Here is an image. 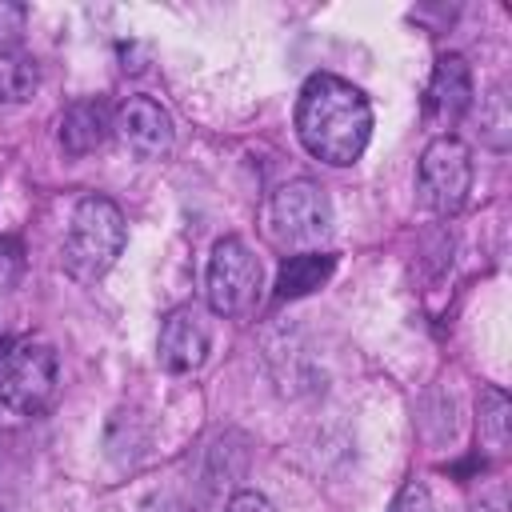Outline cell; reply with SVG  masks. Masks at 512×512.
Wrapping results in <instances>:
<instances>
[{
	"mask_svg": "<svg viewBox=\"0 0 512 512\" xmlns=\"http://www.w3.org/2000/svg\"><path fill=\"white\" fill-rule=\"evenodd\" d=\"M388 512H436L428 484H424V480H408V484L396 492V500L388 504Z\"/></svg>",
	"mask_w": 512,
	"mask_h": 512,
	"instance_id": "2e32d148",
	"label": "cell"
},
{
	"mask_svg": "<svg viewBox=\"0 0 512 512\" xmlns=\"http://www.w3.org/2000/svg\"><path fill=\"white\" fill-rule=\"evenodd\" d=\"M416 192L440 216H452L464 208V200L472 192V152L460 136L448 132V136L428 140V148L420 152V164H416Z\"/></svg>",
	"mask_w": 512,
	"mask_h": 512,
	"instance_id": "8992f818",
	"label": "cell"
},
{
	"mask_svg": "<svg viewBox=\"0 0 512 512\" xmlns=\"http://www.w3.org/2000/svg\"><path fill=\"white\" fill-rule=\"evenodd\" d=\"M224 512H276V504H272L264 492L244 488V492H236V496L228 500V508H224Z\"/></svg>",
	"mask_w": 512,
	"mask_h": 512,
	"instance_id": "e0dca14e",
	"label": "cell"
},
{
	"mask_svg": "<svg viewBox=\"0 0 512 512\" xmlns=\"http://www.w3.org/2000/svg\"><path fill=\"white\" fill-rule=\"evenodd\" d=\"M296 136L308 156L348 168L372 140V104L352 80L316 72L296 96Z\"/></svg>",
	"mask_w": 512,
	"mask_h": 512,
	"instance_id": "6da1fadb",
	"label": "cell"
},
{
	"mask_svg": "<svg viewBox=\"0 0 512 512\" xmlns=\"http://www.w3.org/2000/svg\"><path fill=\"white\" fill-rule=\"evenodd\" d=\"M332 268H336V256L332 252H296L276 272V296L280 300L308 296V292H316L332 276Z\"/></svg>",
	"mask_w": 512,
	"mask_h": 512,
	"instance_id": "8fae6325",
	"label": "cell"
},
{
	"mask_svg": "<svg viewBox=\"0 0 512 512\" xmlns=\"http://www.w3.org/2000/svg\"><path fill=\"white\" fill-rule=\"evenodd\" d=\"M112 132L116 140L140 156V160H160L172 152L176 144V128H172V116L160 100L152 96H128L116 112H112Z\"/></svg>",
	"mask_w": 512,
	"mask_h": 512,
	"instance_id": "52a82bcc",
	"label": "cell"
},
{
	"mask_svg": "<svg viewBox=\"0 0 512 512\" xmlns=\"http://www.w3.org/2000/svg\"><path fill=\"white\" fill-rule=\"evenodd\" d=\"M124 240H128L124 212L108 196H84L72 208V224H68V240H64V264L76 280L92 284L116 264V256L124 252Z\"/></svg>",
	"mask_w": 512,
	"mask_h": 512,
	"instance_id": "7a4b0ae2",
	"label": "cell"
},
{
	"mask_svg": "<svg viewBox=\"0 0 512 512\" xmlns=\"http://www.w3.org/2000/svg\"><path fill=\"white\" fill-rule=\"evenodd\" d=\"M472 68L464 56H440L436 68H432V80H428V92H424V116L432 128H440V136H448V128H456L464 120V112L472 108Z\"/></svg>",
	"mask_w": 512,
	"mask_h": 512,
	"instance_id": "ba28073f",
	"label": "cell"
},
{
	"mask_svg": "<svg viewBox=\"0 0 512 512\" xmlns=\"http://www.w3.org/2000/svg\"><path fill=\"white\" fill-rule=\"evenodd\" d=\"M508 416H512L508 396L500 388H484L480 392V436L488 440L492 452L508 448Z\"/></svg>",
	"mask_w": 512,
	"mask_h": 512,
	"instance_id": "4fadbf2b",
	"label": "cell"
},
{
	"mask_svg": "<svg viewBox=\"0 0 512 512\" xmlns=\"http://www.w3.org/2000/svg\"><path fill=\"white\" fill-rule=\"evenodd\" d=\"M24 32H28V8L0 0V56H12L20 48Z\"/></svg>",
	"mask_w": 512,
	"mask_h": 512,
	"instance_id": "5bb4252c",
	"label": "cell"
},
{
	"mask_svg": "<svg viewBox=\"0 0 512 512\" xmlns=\"http://www.w3.org/2000/svg\"><path fill=\"white\" fill-rule=\"evenodd\" d=\"M476 512H504V492H496L492 500H480V508Z\"/></svg>",
	"mask_w": 512,
	"mask_h": 512,
	"instance_id": "ac0fdd59",
	"label": "cell"
},
{
	"mask_svg": "<svg viewBox=\"0 0 512 512\" xmlns=\"http://www.w3.org/2000/svg\"><path fill=\"white\" fill-rule=\"evenodd\" d=\"M480 128H484V140L492 148H504L508 144V108H504V88H496L488 96V104L480 108Z\"/></svg>",
	"mask_w": 512,
	"mask_h": 512,
	"instance_id": "9a60e30c",
	"label": "cell"
},
{
	"mask_svg": "<svg viewBox=\"0 0 512 512\" xmlns=\"http://www.w3.org/2000/svg\"><path fill=\"white\" fill-rule=\"evenodd\" d=\"M36 60L12 52V56H0V104H20L36 92Z\"/></svg>",
	"mask_w": 512,
	"mask_h": 512,
	"instance_id": "7c38bea8",
	"label": "cell"
},
{
	"mask_svg": "<svg viewBox=\"0 0 512 512\" xmlns=\"http://www.w3.org/2000/svg\"><path fill=\"white\" fill-rule=\"evenodd\" d=\"M260 284H264L260 260L240 236H224V240L212 244L208 272H204V292H208V308L216 316H244L256 304Z\"/></svg>",
	"mask_w": 512,
	"mask_h": 512,
	"instance_id": "5b68a950",
	"label": "cell"
},
{
	"mask_svg": "<svg viewBox=\"0 0 512 512\" xmlns=\"http://www.w3.org/2000/svg\"><path fill=\"white\" fill-rule=\"evenodd\" d=\"M0 284H4V272H0Z\"/></svg>",
	"mask_w": 512,
	"mask_h": 512,
	"instance_id": "d6986e66",
	"label": "cell"
},
{
	"mask_svg": "<svg viewBox=\"0 0 512 512\" xmlns=\"http://www.w3.org/2000/svg\"><path fill=\"white\" fill-rule=\"evenodd\" d=\"M112 136V112L104 100H76L60 116V148L68 156H88Z\"/></svg>",
	"mask_w": 512,
	"mask_h": 512,
	"instance_id": "30bf717a",
	"label": "cell"
},
{
	"mask_svg": "<svg viewBox=\"0 0 512 512\" xmlns=\"http://www.w3.org/2000/svg\"><path fill=\"white\" fill-rule=\"evenodd\" d=\"M208 356V328L200 320L196 308H176L164 316L160 324V340H156V360L160 368L184 376V372H196Z\"/></svg>",
	"mask_w": 512,
	"mask_h": 512,
	"instance_id": "9c48e42d",
	"label": "cell"
},
{
	"mask_svg": "<svg viewBox=\"0 0 512 512\" xmlns=\"http://www.w3.org/2000/svg\"><path fill=\"white\" fill-rule=\"evenodd\" d=\"M264 232L280 248H308L332 232V200L316 180H288L264 208Z\"/></svg>",
	"mask_w": 512,
	"mask_h": 512,
	"instance_id": "277c9868",
	"label": "cell"
},
{
	"mask_svg": "<svg viewBox=\"0 0 512 512\" xmlns=\"http://www.w3.org/2000/svg\"><path fill=\"white\" fill-rule=\"evenodd\" d=\"M56 396V352L48 344H8L0 352V424L40 416Z\"/></svg>",
	"mask_w": 512,
	"mask_h": 512,
	"instance_id": "3957f363",
	"label": "cell"
}]
</instances>
